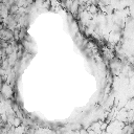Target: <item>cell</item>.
Segmentation results:
<instances>
[{"label": "cell", "instance_id": "5", "mask_svg": "<svg viewBox=\"0 0 134 134\" xmlns=\"http://www.w3.org/2000/svg\"><path fill=\"white\" fill-rule=\"evenodd\" d=\"M8 1H9V0H1V2L4 3V4H6V5H8ZM8 6H9V5H8Z\"/></svg>", "mask_w": 134, "mask_h": 134}, {"label": "cell", "instance_id": "2", "mask_svg": "<svg viewBox=\"0 0 134 134\" xmlns=\"http://www.w3.org/2000/svg\"><path fill=\"white\" fill-rule=\"evenodd\" d=\"M20 125H21V119H20L19 117L15 116V118H14V121H13V126L16 128V127H18V126H20Z\"/></svg>", "mask_w": 134, "mask_h": 134}, {"label": "cell", "instance_id": "7", "mask_svg": "<svg viewBox=\"0 0 134 134\" xmlns=\"http://www.w3.org/2000/svg\"><path fill=\"white\" fill-rule=\"evenodd\" d=\"M1 63H2V58H1V55H0V66H1Z\"/></svg>", "mask_w": 134, "mask_h": 134}, {"label": "cell", "instance_id": "4", "mask_svg": "<svg viewBox=\"0 0 134 134\" xmlns=\"http://www.w3.org/2000/svg\"><path fill=\"white\" fill-rule=\"evenodd\" d=\"M79 133H80V134H87V133H88V131H87L86 129H83V128H81V129L79 130Z\"/></svg>", "mask_w": 134, "mask_h": 134}, {"label": "cell", "instance_id": "1", "mask_svg": "<svg viewBox=\"0 0 134 134\" xmlns=\"http://www.w3.org/2000/svg\"><path fill=\"white\" fill-rule=\"evenodd\" d=\"M0 39L9 42L10 40L14 39V35H13V30L8 29L7 27H2L0 30ZM15 40V39H14Z\"/></svg>", "mask_w": 134, "mask_h": 134}, {"label": "cell", "instance_id": "6", "mask_svg": "<svg viewBox=\"0 0 134 134\" xmlns=\"http://www.w3.org/2000/svg\"><path fill=\"white\" fill-rule=\"evenodd\" d=\"M3 80H2V75H0V85H3Z\"/></svg>", "mask_w": 134, "mask_h": 134}, {"label": "cell", "instance_id": "3", "mask_svg": "<svg viewBox=\"0 0 134 134\" xmlns=\"http://www.w3.org/2000/svg\"><path fill=\"white\" fill-rule=\"evenodd\" d=\"M8 45H9V43H8L7 41H4V40H1V39H0V47H1V48H4V49H5Z\"/></svg>", "mask_w": 134, "mask_h": 134}]
</instances>
